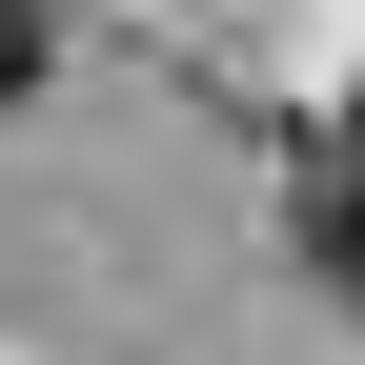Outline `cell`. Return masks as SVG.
<instances>
[{
  "label": "cell",
  "instance_id": "6da1fadb",
  "mask_svg": "<svg viewBox=\"0 0 365 365\" xmlns=\"http://www.w3.org/2000/svg\"><path fill=\"white\" fill-rule=\"evenodd\" d=\"M304 264H325V284H345V304H365V143H345V163H325V182H304Z\"/></svg>",
  "mask_w": 365,
  "mask_h": 365
},
{
  "label": "cell",
  "instance_id": "7a4b0ae2",
  "mask_svg": "<svg viewBox=\"0 0 365 365\" xmlns=\"http://www.w3.org/2000/svg\"><path fill=\"white\" fill-rule=\"evenodd\" d=\"M41 61H61V21H41V0H0V102H21Z\"/></svg>",
  "mask_w": 365,
  "mask_h": 365
}]
</instances>
